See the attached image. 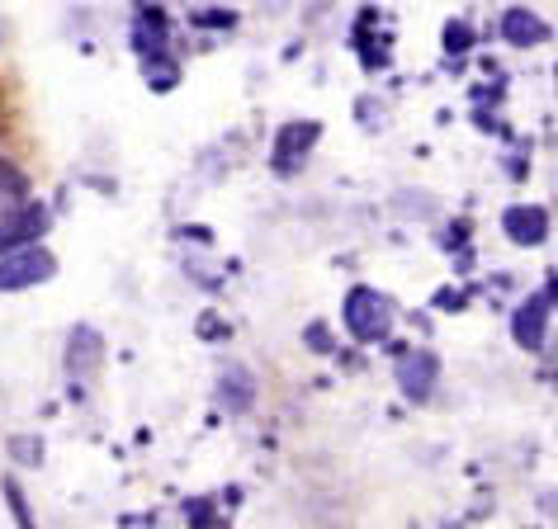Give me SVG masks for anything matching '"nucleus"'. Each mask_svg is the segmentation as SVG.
I'll list each match as a JSON object with an SVG mask.
<instances>
[{
  "label": "nucleus",
  "mask_w": 558,
  "mask_h": 529,
  "mask_svg": "<svg viewBox=\"0 0 558 529\" xmlns=\"http://www.w3.org/2000/svg\"><path fill=\"white\" fill-rule=\"evenodd\" d=\"M299 341H303V350L317 355V359H337L341 355V336H337V327H331L327 317H313V322H303Z\"/></svg>",
  "instance_id": "obj_19"
},
{
  "label": "nucleus",
  "mask_w": 558,
  "mask_h": 529,
  "mask_svg": "<svg viewBox=\"0 0 558 529\" xmlns=\"http://www.w3.org/2000/svg\"><path fill=\"white\" fill-rule=\"evenodd\" d=\"M236 24H242V15H236L232 5H199V10H190V29H199V34H232Z\"/></svg>",
  "instance_id": "obj_20"
},
{
  "label": "nucleus",
  "mask_w": 558,
  "mask_h": 529,
  "mask_svg": "<svg viewBox=\"0 0 558 529\" xmlns=\"http://www.w3.org/2000/svg\"><path fill=\"white\" fill-rule=\"evenodd\" d=\"M180 525L185 529H232V515L218 506L214 492H194L180 501Z\"/></svg>",
  "instance_id": "obj_16"
},
{
  "label": "nucleus",
  "mask_w": 558,
  "mask_h": 529,
  "mask_svg": "<svg viewBox=\"0 0 558 529\" xmlns=\"http://www.w3.org/2000/svg\"><path fill=\"white\" fill-rule=\"evenodd\" d=\"M190 327H194V341L208 345V350H222V345H232V341H236L232 317L222 312V308H214V303L194 312V322H190Z\"/></svg>",
  "instance_id": "obj_18"
},
{
  "label": "nucleus",
  "mask_w": 558,
  "mask_h": 529,
  "mask_svg": "<svg viewBox=\"0 0 558 529\" xmlns=\"http://www.w3.org/2000/svg\"><path fill=\"white\" fill-rule=\"evenodd\" d=\"M0 450H5V458H10V468L15 472H38L48 464V444H44L38 430H10Z\"/></svg>",
  "instance_id": "obj_15"
},
{
  "label": "nucleus",
  "mask_w": 558,
  "mask_h": 529,
  "mask_svg": "<svg viewBox=\"0 0 558 529\" xmlns=\"http://www.w3.org/2000/svg\"><path fill=\"white\" fill-rule=\"evenodd\" d=\"M317 143H323V123L317 119H284L270 137V157L265 161H270V171L279 180H294V175H303V165L313 161Z\"/></svg>",
  "instance_id": "obj_5"
},
{
  "label": "nucleus",
  "mask_w": 558,
  "mask_h": 529,
  "mask_svg": "<svg viewBox=\"0 0 558 529\" xmlns=\"http://www.w3.org/2000/svg\"><path fill=\"white\" fill-rule=\"evenodd\" d=\"M393 327H398V303L379 284H351L341 294V331L351 345L374 350V345L393 336Z\"/></svg>",
  "instance_id": "obj_1"
},
{
  "label": "nucleus",
  "mask_w": 558,
  "mask_h": 529,
  "mask_svg": "<svg viewBox=\"0 0 558 529\" xmlns=\"http://www.w3.org/2000/svg\"><path fill=\"white\" fill-rule=\"evenodd\" d=\"M62 397L72 402V407H86V402H90V383H76V379H66V383H62Z\"/></svg>",
  "instance_id": "obj_26"
},
{
  "label": "nucleus",
  "mask_w": 558,
  "mask_h": 529,
  "mask_svg": "<svg viewBox=\"0 0 558 529\" xmlns=\"http://www.w3.org/2000/svg\"><path fill=\"white\" fill-rule=\"evenodd\" d=\"M171 242L185 246V250H208V246H214V227H208V222H175Z\"/></svg>",
  "instance_id": "obj_23"
},
{
  "label": "nucleus",
  "mask_w": 558,
  "mask_h": 529,
  "mask_svg": "<svg viewBox=\"0 0 558 529\" xmlns=\"http://www.w3.org/2000/svg\"><path fill=\"white\" fill-rule=\"evenodd\" d=\"M214 496H218V506L232 515V510H236V506H242V501H246V487H242V482H228V487H218Z\"/></svg>",
  "instance_id": "obj_25"
},
{
  "label": "nucleus",
  "mask_w": 558,
  "mask_h": 529,
  "mask_svg": "<svg viewBox=\"0 0 558 529\" xmlns=\"http://www.w3.org/2000/svg\"><path fill=\"white\" fill-rule=\"evenodd\" d=\"M469 242H473L469 218H454V222H445V227L436 232V246L445 250V256H459V250H469Z\"/></svg>",
  "instance_id": "obj_24"
},
{
  "label": "nucleus",
  "mask_w": 558,
  "mask_h": 529,
  "mask_svg": "<svg viewBox=\"0 0 558 529\" xmlns=\"http://www.w3.org/2000/svg\"><path fill=\"white\" fill-rule=\"evenodd\" d=\"M137 72H143V86L151 95H175L180 86H185V58H180L175 48H161V52L137 58Z\"/></svg>",
  "instance_id": "obj_11"
},
{
  "label": "nucleus",
  "mask_w": 558,
  "mask_h": 529,
  "mask_svg": "<svg viewBox=\"0 0 558 529\" xmlns=\"http://www.w3.org/2000/svg\"><path fill=\"white\" fill-rule=\"evenodd\" d=\"M440 48H445V58H469V52L478 48V34H473L469 20H445L440 24Z\"/></svg>",
  "instance_id": "obj_21"
},
{
  "label": "nucleus",
  "mask_w": 558,
  "mask_h": 529,
  "mask_svg": "<svg viewBox=\"0 0 558 529\" xmlns=\"http://www.w3.org/2000/svg\"><path fill=\"white\" fill-rule=\"evenodd\" d=\"M549 298L535 294V298H525V303H515L511 317H507V327H511V341L521 345V350L530 355H539L544 345H549Z\"/></svg>",
  "instance_id": "obj_9"
},
{
  "label": "nucleus",
  "mask_w": 558,
  "mask_h": 529,
  "mask_svg": "<svg viewBox=\"0 0 558 529\" xmlns=\"http://www.w3.org/2000/svg\"><path fill=\"white\" fill-rule=\"evenodd\" d=\"M109 365V336L95 322H72L62 336V379L76 383H100V373Z\"/></svg>",
  "instance_id": "obj_4"
},
{
  "label": "nucleus",
  "mask_w": 558,
  "mask_h": 529,
  "mask_svg": "<svg viewBox=\"0 0 558 529\" xmlns=\"http://www.w3.org/2000/svg\"><path fill=\"white\" fill-rule=\"evenodd\" d=\"M497 34H501V44H511V48H539L544 38H549V24H544L535 10L511 5V10H501Z\"/></svg>",
  "instance_id": "obj_12"
},
{
  "label": "nucleus",
  "mask_w": 558,
  "mask_h": 529,
  "mask_svg": "<svg viewBox=\"0 0 558 529\" xmlns=\"http://www.w3.org/2000/svg\"><path fill=\"white\" fill-rule=\"evenodd\" d=\"M469 298H473V288L464 284H440L436 294H430V312H440V317H459L469 308Z\"/></svg>",
  "instance_id": "obj_22"
},
{
  "label": "nucleus",
  "mask_w": 558,
  "mask_h": 529,
  "mask_svg": "<svg viewBox=\"0 0 558 529\" xmlns=\"http://www.w3.org/2000/svg\"><path fill=\"white\" fill-rule=\"evenodd\" d=\"M440 379H445V365L430 345H412L408 355L393 359V383H398V397L408 407H430L440 393Z\"/></svg>",
  "instance_id": "obj_6"
},
{
  "label": "nucleus",
  "mask_w": 558,
  "mask_h": 529,
  "mask_svg": "<svg viewBox=\"0 0 558 529\" xmlns=\"http://www.w3.org/2000/svg\"><path fill=\"white\" fill-rule=\"evenodd\" d=\"M52 227H58V213H52V204L44 199V194H34L20 213H10L5 222H0V256L24 250V246H44L52 236Z\"/></svg>",
  "instance_id": "obj_7"
},
{
  "label": "nucleus",
  "mask_w": 558,
  "mask_h": 529,
  "mask_svg": "<svg viewBox=\"0 0 558 529\" xmlns=\"http://www.w3.org/2000/svg\"><path fill=\"white\" fill-rule=\"evenodd\" d=\"M501 236L521 250H535L549 242V208L544 204H511L501 208Z\"/></svg>",
  "instance_id": "obj_10"
},
{
  "label": "nucleus",
  "mask_w": 558,
  "mask_h": 529,
  "mask_svg": "<svg viewBox=\"0 0 558 529\" xmlns=\"http://www.w3.org/2000/svg\"><path fill=\"white\" fill-rule=\"evenodd\" d=\"M260 407V379L246 359H218V373H214V411L228 416V421H246L256 416Z\"/></svg>",
  "instance_id": "obj_3"
},
{
  "label": "nucleus",
  "mask_w": 558,
  "mask_h": 529,
  "mask_svg": "<svg viewBox=\"0 0 558 529\" xmlns=\"http://www.w3.org/2000/svg\"><path fill=\"white\" fill-rule=\"evenodd\" d=\"M180 280H185L190 288H199L204 298L228 294V274H222V264L204 260V250H185V256H180Z\"/></svg>",
  "instance_id": "obj_14"
},
{
  "label": "nucleus",
  "mask_w": 558,
  "mask_h": 529,
  "mask_svg": "<svg viewBox=\"0 0 558 529\" xmlns=\"http://www.w3.org/2000/svg\"><path fill=\"white\" fill-rule=\"evenodd\" d=\"M0 506H5V515L15 520V529H38L34 501H29V492H24V478L15 468L0 472Z\"/></svg>",
  "instance_id": "obj_17"
},
{
  "label": "nucleus",
  "mask_w": 558,
  "mask_h": 529,
  "mask_svg": "<svg viewBox=\"0 0 558 529\" xmlns=\"http://www.w3.org/2000/svg\"><path fill=\"white\" fill-rule=\"evenodd\" d=\"M29 199H34L29 171H24L15 157H5V151H0V222H5L10 213H20Z\"/></svg>",
  "instance_id": "obj_13"
},
{
  "label": "nucleus",
  "mask_w": 558,
  "mask_h": 529,
  "mask_svg": "<svg viewBox=\"0 0 558 529\" xmlns=\"http://www.w3.org/2000/svg\"><path fill=\"white\" fill-rule=\"evenodd\" d=\"M62 260L58 250L48 242L44 246H24V250H10V256H0V298H15V294H34V288H44L58 280Z\"/></svg>",
  "instance_id": "obj_2"
},
{
  "label": "nucleus",
  "mask_w": 558,
  "mask_h": 529,
  "mask_svg": "<svg viewBox=\"0 0 558 529\" xmlns=\"http://www.w3.org/2000/svg\"><path fill=\"white\" fill-rule=\"evenodd\" d=\"M171 15H166L161 0H133V20H129V48L137 58H147V52H161L171 48Z\"/></svg>",
  "instance_id": "obj_8"
}]
</instances>
